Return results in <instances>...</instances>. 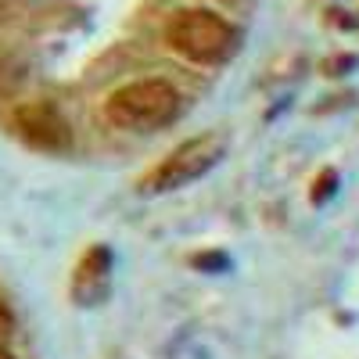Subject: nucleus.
<instances>
[{"label":"nucleus","instance_id":"nucleus-1","mask_svg":"<svg viewBox=\"0 0 359 359\" xmlns=\"http://www.w3.org/2000/svg\"><path fill=\"white\" fill-rule=\"evenodd\" d=\"M180 90L165 79H133L104 101V118L118 130L151 133L180 118Z\"/></svg>","mask_w":359,"mask_h":359},{"label":"nucleus","instance_id":"nucleus-2","mask_svg":"<svg viewBox=\"0 0 359 359\" xmlns=\"http://www.w3.org/2000/svg\"><path fill=\"white\" fill-rule=\"evenodd\" d=\"M241 33L216 11L208 8H187L169 25V47L194 65H219L237 50Z\"/></svg>","mask_w":359,"mask_h":359},{"label":"nucleus","instance_id":"nucleus-3","mask_svg":"<svg viewBox=\"0 0 359 359\" xmlns=\"http://www.w3.org/2000/svg\"><path fill=\"white\" fill-rule=\"evenodd\" d=\"M226 155V137L223 133H201L194 140H184L176 147V151H169L155 172L140 180V191L144 194H169V191H180L194 184V180H201L208 169H216Z\"/></svg>","mask_w":359,"mask_h":359},{"label":"nucleus","instance_id":"nucleus-4","mask_svg":"<svg viewBox=\"0 0 359 359\" xmlns=\"http://www.w3.org/2000/svg\"><path fill=\"white\" fill-rule=\"evenodd\" d=\"M11 126L29 147H36V151H47V155L72 151V130L65 123V115L57 111L50 101H25V104H18L15 115H11Z\"/></svg>","mask_w":359,"mask_h":359},{"label":"nucleus","instance_id":"nucleus-5","mask_svg":"<svg viewBox=\"0 0 359 359\" xmlns=\"http://www.w3.org/2000/svg\"><path fill=\"white\" fill-rule=\"evenodd\" d=\"M111 269H115V259H111V248L108 245H94L76 266V277H72V298L76 306H101L108 291H111Z\"/></svg>","mask_w":359,"mask_h":359},{"label":"nucleus","instance_id":"nucleus-6","mask_svg":"<svg viewBox=\"0 0 359 359\" xmlns=\"http://www.w3.org/2000/svg\"><path fill=\"white\" fill-rule=\"evenodd\" d=\"M334 184H338V176H334V172H323V176H320V184H316V191H313V201H316V205L327 201V198L334 194Z\"/></svg>","mask_w":359,"mask_h":359},{"label":"nucleus","instance_id":"nucleus-7","mask_svg":"<svg viewBox=\"0 0 359 359\" xmlns=\"http://www.w3.org/2000/svg\"><path fill=\"white\" fill-rule=\"evenodd\" d=\"M194 266L198 269H226V255H198Z\"/></svg>","mask_w":359,"mask_h":359},{"label":"nucleus","instance_id":"nucleus-8","mask_svg":"<svg viewBox=\"0 0 359 359\" xmlns=\"http://www.w3.org/2000/svg\"><path fill=\"white\" fill-rule=\"evenodd\" d=\"M15 331V320H11V313H8V306L0 302V341H4L8 334Z\"/></svg>","mask_w":359,"mask_h":359},{"label":"nucleus","instance_id":"nucleus-9","mask_svg":"<svg viewBox=\"0 0 359 359\" xmlns=\"http://www.w3.org/2000/svg\"><path fill=\"white\" fill-rule=\"evenodd\" d=\"M0 359H11V352H8L4 345H0Z\"/></svg>","mask_w":359,"mask_h":359}]
</instances>
